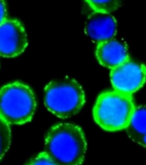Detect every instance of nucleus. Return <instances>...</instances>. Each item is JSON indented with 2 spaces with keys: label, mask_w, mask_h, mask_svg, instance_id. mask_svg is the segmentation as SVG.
<instances>
[{
  "label": "nucleus",
  "mask_w": 146,
  "mask_h": 165,
  "mask_svg": "<svg viewBox=\"0 0 146 165\" xmlns=\"http://www.w3.org/2000/svg\"><path fill=\"white\" fill-rule=\"evenodd\" d=\"M87 143L83 130L70 123H59L46 134L45 152L57 165H81Z\"/></svg>",
  "instance_id": "obj_1"
},
{
  "label": "nucleus",
  "mask_w": 146,
  "mask_h": 165,
  "mask_svg": "<svg viewBox=\"0 0 146 165\" xmlns=\"http://www.w3.org/2000/svg\"><path fill=\"white\" fill-rule=\"evenodd\" d=\"M132 95L116 90L103 92L98 96L93 109L94 120L105 131L126 129L135 110Z\"/></svg>",
  "instance_id": "obj_2"
},
{
  "label": "nucleus",
  "mask_w": 146,
  "mask_h": 165,
  "mask_svg": "<svg viewBox=\"0 0 146 165\" xmlns=\"http://www.w3.org/2000/svg\"><path fill=\"white\" fill-rule=\"evenodd\" d=\"M45 105L58 118H69L77 114L85 103L82 86L68 76L50 82L45 88Z\"/></svg>",
  "instance_id": "obj_3"
},
{
  "label": "nucleus",
  "mask_w": 146,
  "mask_h": 165,
  "mask_svg": "<svg viewBox=\"0 0 146 165\" xmlns=\"http://www.w3.org/2000/svg\"><path fill=\"white\" fill-rule=\"evenodd\" d=\"M36 108L32 89L20 82L0 89V116L9 125H23L31 121Z\"/></svg>",
  "instance_id": "obj_4"
},
{
  "label": "nucleus",
  "mask_w": 146,
  "mask_h": 165,
  "mask_svg": "<svg viewBox=\"0 0 146 165\" xmlns=\"http://www.w3.org/2000/svg\"><path fill=\"white\" fill-rule=\"evenodd\" d=\"M110 79L115 90L132 95L145 83V65L128 58L111 70Z\"/></svg>",
  "instance_id": "obj_5"
},
{
  "label": "nucleus",
  "mask_w": 146,
  "mask_h": 165,
  "mask_svg": "<svg viewBox=\"0 0 146 165\" xmlns=\"http://www.w3.org/2000/svg\"><path fill=\"white\" fill-rule=\"evenodd\" d=\"M28 46L25 29L19 21L6 19L0 24V56L16 57Z\"/></svg>",
  "instance_id": "obj_6"
},
{
  "label": "nucleus",
  "mask_w": 146,
  "mask_h": 165,
  "mask_svg": "<svg viewBox=\"0 0 146 165\" xmlns=\"http://www.w3.org/2000/svg\"><path fill=\"white\" fill-rule=\"evenodd\" d=\"M84 29L89 38L101 43L114 38L117 32V22L111 14L94 11L89 16Z\"/></svg>",
  "instance_id": "obj_7"
},
{
  "label": "nucleus",
  "mask_w": 146,
  "mask_h": 165,
  "mask_svg": "<svg viewBox=\"0 0 146 165\" xmlns=\"http://www.w3.org/2000/svg\"><path fill=\"white\" fill-rule=\"evenodd\" d=\"M95 54L99 63L111 70L129 58L127 45L114 38L97 45Z\"/></svg>",
  "instance_id": "obj_8"
},
{
  "label": "nucleus",
  "mask_w": 146,
  "mask_h": 165,
  "mask_svg": "<svg viewBox=\"0 0 146 165\" xmlns=\"http://www.w3.org/2000/svg\"><path fill=\"white\" fill-rule=\"evenodd\" d=\"M126 131L131 140L146 148V106L135 108Z\"/></svg>",
  "instance_id": "obj_9"
},
{
  "label": "nucleus",
  "mask_w": 146,
  "mask_h": 165,
  "mask_svg": "<svg viewBox=\"0 0 146 165\" xmlns=\"http://www.w3.org/2000/svg\"><path fill=\"white\" fill-rule=\"evenodd\" d=\"M86 2L94 11L111 14L121 6L124 0H86Z\"/></svg>",
  "instance_id": "obj_10"
},
{
  "label": "nucleus",
  "mask_w": 146,
  "mask_h": 165,
  "mask_svg": "<svg viewBox=\"0 0 146 165\" xmlns=\"http://www.w3.org/2000/svg\"><path fill=\"white\" fill-rule=\"evenodd\" d=\"M11 133L10 125L0 116V160L8 152L10 146Z\"/></svg>",
  "instance_id": "obj_11"
},
{
  "label": "nucleus",
  "mask_w": 146,
  "mask_h": 165,
  "mask_svg": "<svg viewBox=\"0 0 146 165\" xmlns=\"http://www.w3.org/2000/svg\"><path fill=\"white\" fill-rule=\"evenodd\" d=\"M26 165H57L52 160L46 153L41 152L36 157H34L33 158L30 159L29 162Z\"/></svg>",
  "instance_id": "obj_12"
},
{
  "label": "nucleus",
  "mask_w": 146,
  "mask_h": 165,
  "mask_svg": "<svg viewBox=\"0 0 146 165\" xmlns=\"http://www.w3.org/2000/svg\"><path fill=\"white\" fill-rule=\"evenodd\" d=\"M7 10L5 0H0V24L6 20Z\"/></svg>",
  "instance_id": "obj_13"
}]
</instances>
